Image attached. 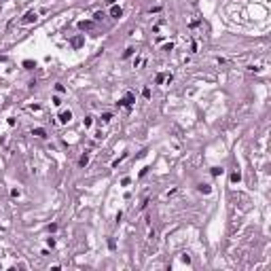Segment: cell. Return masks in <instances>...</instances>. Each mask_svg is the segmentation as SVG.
Wrapping results in <instances>:
<instances>
[{
	"mask_svg": "<svg viewBox=\"0 0 271 271\" xmlns=\"http://www.w3.org/2000/svg\"><path fill=\"white\" fill-rule=\"evenodd\" d=\"M34 21H36V13H34V11L25 13V17H23V23H34Z\"/></svg>",
	"mask_w": 271,
	"mask_h": 271,
	"instance_id": "1",
	"label": "cell"
},
{
	"mask_svg": "<svg viewBox=\"0 0 271 271\" xmlns=\"http://www.w3.org/2000/svg\"><path fill=\"white\" fill-rule=\"evenodd\" d=\"M131 102H133V95H131V93H127V95H125V100H121L119 104H121V106H131Z\"/></svg>",
	"mask_w": 271,
	"mask_h": 271,
	"instance_id": "2",
	"label": "cell"
},
{
	"mask_svg": "<svg viewBox=\"0 0 271 271\" xmlns=\"http://www.w3.org/2000/svg\"><path fill=\"white\" fill-rule=\"evenodd\" d=\"M70 119H72V115H70V110H64L62 115H59V121H62V123H68Z\"/></svg>",
	"mask_w": 271,
	"mask_h": 271,
	"instance_id": "3",
	"label": "cell"
},
{
	"mask_svg": "<svg viewBox=\"0 0 271 271\" xmlns=\"http://www.w3.org/2000/svg\"><path fill=\"white\" fill-rule=\"evenodd\" d=\"M87 163H89V155L85 153V155H83V157H80V159H78V165H80V167H85Z\"/></svg>",
	"mask_w": 271,
	"mask_h": 271,
	"instance_id": "4",
	"label": "cell"
},
{
	"mask_svg": "<svg viewBox=\"0 0 271 271\" xmlns=\"http://www.w3.org/2000/svg\"><path fill=\"white\" fill-rule=\"evenodd\" d=\"M239 180H241V174H239V172H233V174H231V182H233V184H237Z\"/></svg>",
	"mask_w": 271,
	"mask_h": 271,
	"instance_id": "5",
	"label": "cell"
},
{
	"mask_svg": "<svg viewBox=\"0 0 271 271\" xmlns=\"http://www.w3.org/2000/svg\"><path fill=\"white\" fill-rule=\"evenodd\" d=\"M110 15H112V17H121V7H112L110 9Z\"/></svg>",
	"mask_w": 271,
	"mask_h": 271,
	"instance_id": "6",
	"label": "cell"
},
{
	"mask_svg": "<svg viewBox=\"0 0 271 271\" xmlns=\"http://www.w3.org/2000/svg\"><path fill=\"white\" fill-rule=\"evenodd\" d=\"M32 133H34V136H38V138H45V129H40V127L32 129Z\"/></svg>",
	"mask_w": 271,
	"mask_h": 271,
	"instance_id": "7",
	"label": "cell"
},
{
	"mask_svg": "<svg viewBox=\"0 0 271 271\" xmlns=\"http://www.w3.org/2000/svg\"><path fill=\"white\" fill-rule=\"evenodd\" d=\"M78 28H83V30L91 28V21H80V23H78Z\"/></svg>",
	"mask_w": 271,
	"mask_h": 271,
	"instance_id": "8",
	"label": "cell"
},
{
	"mask_svg": "<svg viewBox=\"0 0 271 271\" xmlns=\"http://www.w3.org/2000/svg\"><path fill=\"white\" fill-rule=\"evenodd\" d=\"M199 191H201V193H210V186H208V184H199Z\"/></svg>",
	"mask_w": 271,
	"mask_h": 271,
	"instance_id": "9",
	"label": "cell"
},
{
	"mask_svg": "<svg viewBox=\"0 0 271 271\" xmlns=\"http://www.w3.org/2000/svg\"><path fill=\"white\" fill-rule=\"evenodd\" d=\"M223 174V170H220V167H212V176H220Z\"/></svg>",
	"mask_w": 271,
	"mask_h": 271,
	"instance_id": "10",
	"label": "cell"
}]
</instances>
